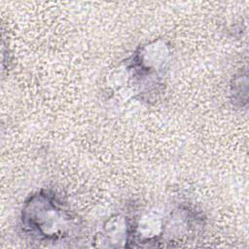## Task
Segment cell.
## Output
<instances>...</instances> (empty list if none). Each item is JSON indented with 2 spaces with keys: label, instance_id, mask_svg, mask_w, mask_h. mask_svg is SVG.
I'll list each match as a JSON object with an SVG mask.
<instances>
[{
  "label": "cell",
  "instance_id": "obj_1",
  "mask_svg": "<svg viewBox=\"0 0 249 249\" xmlns=\"http://www.w3.org/2000/svg\"><path fill=\"white\" fill-rule=\"evenodd\" d=\"M53 195L38 192L29 197L22 209L21 220L25 231L41 240L62 238L71 224L67 210Z\"/></svg>",
  "mask_w": 249,
  "mask_h": 249
}]
</instances>
